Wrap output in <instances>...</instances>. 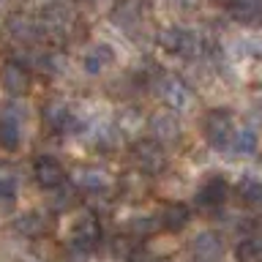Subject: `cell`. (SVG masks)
Here are the masks:
<instances>
[{"label": "cell", "mask_w": 262, "mask_h": 262, "mask_svg": "<svg viewBox=\"0 0 262 262\" xmlns=\"http://www.w3.org/2000/svg\"><path fill=\"white\" fill-rule=\"evenodd\" d=\"M33 178L41 188H60L66 180V167L55 156H38L33 161Z\"/></svg>", "instance_id": "cell-10"}, {"label": "cell", "mask_w": 262, "mask_h": 262, "mask_svg": "<svg viewBox=\"0 0 262 262\" xmlns=\"http://www.w3.org/2000/svg\"><path fill=\"white\" fill-rule=\"evenodd\" d=\"M25 137V110L19 104H8L0 112V147L16 150Z\"/></svg>", "instance_id": "cell-5"}, {"label": "cell", "mask_w": 262, "mask_h": 262, "mask_svg": "<svg viewBox=\"0 0 262 262\" xmlns=\"http://www.w3.org/2000/svg\"><path fill=\"white\" fill-rule=\"evenodd\" d=\"M41 118H44L47 128L57 131V134H79L82 131V120L77 118V112L60 98H52L41 106Z\"/></svg>", "instance_id": "cell-4"}, {"label": "cell", "mask_w": 262, "mask_h": 262, "mask_svg": "<svg viewBox=\"0 0 262 262\" xmlns=\"http://www.w3.org/2000/svg\"><path fill=\"white\" fill-rule=\"evenodd\" d=\"M188 221H191V210H188V205H183V202L167 205V208L161 210V216H159V224L164 229H169V232H180V229H186Z\"/></svg>", "instance_id": "cell-19"}, {"label": "cell", "mask_w": 262, "mask_h": 262, "mask_svg": "<svg viewBox=\"0 0 262 262\" xmlns=\"http://www.w3.org/2000/svg\"><path fill=\"white\" fill-rule=\"evenodd\" d=\"M74 178H77V186L88 194H101L110 188V175L98 167H82Z\"/></svg>", "instance_id": "cell-20"}, {"label": "cell", "mask_w": 262, "mask_h": 262, "mask_svg": "<svg viewBox=\"0 0 262 262\" xmlns=\"http://www.w3.org/2000/svg\"><path fill=\"white\" fill-rule=\"evenodd\" d=\"M74 202H77V191H74V188H60V191L52 196L55 210H69V208H74Z\"/></svg>", "instance_id": "cell-27"}, {"label": "cell", "mask_w": 262, "mask_h": 262, "mask_svg": "<svg viewBox=\"0 0 262 262\" xmlns=\"http://www.w3.org/2000/svg\"><path fill=\"white\" fill-rule=\"evenodd\" d=\"M229 16L237 25L246 28H257L262 25V0H229Z\"/></svg>", "instance_id": "cell-15"}, {"label": "cell", "mask_w": 262, "mask_h": 262, "mask_svg": "<svg viewBox=\"0 0 262 262\" xmlns=\"http://www.w3.org/2000/svg\"><path fill=\"white\" fill-rule=\"evenodd\" d=\"M11 227H14V232H19L22 237H38V235L47 232L49 221H47L44 213H38V210H25L11 221Z\"/></svg>", "instance_id": "cell-16"}, {"label": "cell", "mask_w": 262, "mask_h": 262, "mask_svg": "<svg viewBox=\"0 0 262 262\" xmlns=\"http://www.w3.org/2000/svg\"><path fill=\"white\" fill-rule=\"evenodd\" d=\"M145 19V0H118L110 11V22L118 28H134Z\"/></svg>", "instance_id": "cell-13"}, {"label": "cell", "mask_w": 262, "mask_h": 262, "mask_svg": "<svg viewBox=\"0 0 262 262\" xmlns=\"http://www.w3.org/2000/svg\"><path fill=\"white\" fill-rule=\"evenodd\" d=\"M216 3H219V0H216ZM221 3H229V0H221Z\"/></svg>", "instance_id": "cell-30"}, {"label": "cell", "mask_w": 262, "mask_h": 262, "mask_svg": "<svg viewBox=\"0 0 262 262\" xmlns=\"http://www.w3.org/2000/svg\"><path fill=\"white\" fill-rule=\"evenodd\" d=\"M6 30L14 41H22V44H33L44 36V28H41L38 19H33L28 14H11L6 22Z\"/></svg>", "instance_id": "cell-11"}, {"label": "cell", "mask_w": 262, "mask_h": 262, "mask_svg": "<svg viewBox=\"0 0 262 262\" xmlns=\"http://www.w3.org/2000/svg\"><path fill=\"white\" fill-rule=\"evenodd\" d=\"M16 200V178L11 175V169L6 164H0V202L8 205Z\"/></svg>", "instance_id": "cell-25"}, {"label": "cell", "mask_w": 262, "mask_h": 262, "mask_svg": "<svg viewBox=\"0 0 262 262\" xmlns=\"http://www.w3.org/2000/svg\"><path fill=\"white\" fill-rule=\"evenodd\" d=\"M159 44L167 49V52H175V55H183V57H194V55L202 52L200 36L191 33V30H183V28H167V30H161Z\"/></svg>", "instance_id": "cell-7"}, {"label": "cell", "mask_w": 262, "mask_h": 262, "mask_svg": "<svg viewBox=\"0 0 262 262\" xmlns=\"http://www.w3.org/2000/svg\"><path fill=\"white\" fill-rule=\"evenodd\" d=\"M36 63L44 74H49V77H60V74L69 69V60H66V55H60V52H44V55L36 57Z\"/></svg>", "instance_id": "cell-24"}, {"label": "cell", "mask_w": 262, "mask_h": 262, "mask_svg": "<svg viewBox=\"0 0 262 262\" xmlns=\"http://www.w3.org/2000/svg\"><path fill=\"white\" fill-rule=\"evenodd\" d=\"M227 196H229V183L224 178L213 175V178H208L200 188H196L194 202L200 205V208H221V205L227 202Z\"/></svg>", "instance_id": "cell-12"}, {"label": "cell", "mask_w": 262, "mask_h": 262, "mask_svg": "<svg viewBox=\"0 0 262 262\" xmlns=\"http://www.w3.org/2000/svg\"><path fill=\"white\" fill-rule=\"evenodd\" d=\"M172 3H175V8H180V11H191V8H196L200 0H172Z\"/></svg>", "instance_id": "cell-28"}, {"label": "cell", "mask_w": 262, "mask_h": 262, "mask_svg": "<svg viewBox=\"0 0 262 262\" xmlns=\"http://www.w3.org/2000/svg\"><path fill=\"white\" fill-rule=\"evenodd\" d=\"M237 262H262V237H243L235 246Z\"/></svg>", "instance_id": "cell-23"}, {"label": "cell", "mask_w": 262, "mask_h": 262, "mask_svg": "<svg viewBox=\"0 0 262 262\" xmlns=\"http://www.w3.org/2000/svg\"><path fill=\"white\" fill-rule=\"evenodd\" d=\"M93 139H96V145L101 147V150H115L120 134H118L115 126H98V131H93Z\"/></svg>", "instance_id": "cell-26"}, {"label": "cell", "mask_w": 262, "mask_h": 262, "mask_svg": "<svg viewBox=\"0 0 262 262\" xmlns=\"http://www.w3.org/2000/svg\"><path fill=\"white\" fill-rule=\"evenodd\" d=\"M232 115H229V110H224V106H219V110H210L208 115H205L202 120V134L205 139H208L210 147H216V150H227L229 147V139H232Z\"/></svg>", "instance_id": "cell-2"}, {"label": "cell", "mask_w": 262, "mask_h": 262, "mask_svg": "<svg viewBox=\"0 0 262 262\" xmlns=\"http://www.w3.org/2000/svg\"><path fill=\"white\" fill-rule=\"evenodd\" d=\"M159 96H161V101L167 104V110L172 115L175 112H188L194 106L191 88H188L183 79H178V77H164L159 82Z\"/></svg>", "instance_id": "cell-6"}, {"label": "cell", "mask_w": 262, "mask_h": 262, "mask_svg": "<svg viewBox=\"0 0 262 262\" xmlns=\"http://www.w3.org/2000/svg\"><path fill=\"white\" fill-rule=\"evenodd\" d=\"M147 126H150V134H153L150 139L159 142L161 147L172 145V142H180V137H183V128H180L178 115H172V112H156Z\"/></svg>", "instance_id": "cell-9"}, {"label": "cell", "mask_w": 262, "mask_h": 262, "mask_svg": "<svg viewBox=\"0 0 262 262\" xmlns=\"http://www.w3.org/2000/svg\"><path fill=\"white\" fill-rule=\"evenodd\" d=\"M237 196L251 208H262V178H243L237 183Z\"/></svg>", "instance_id": "cell-22"}, {"label": "cell", "mask_w": 262, "mask_h": 262, "mask_svg": "<svg viewBox=\"0 0 262 262\" xmlns=\"http://www.w3.org/2000/svg\"><path fill=\"white\" fill-rule=\"evenodd\" d=\"M0 88L8 96H25L30 88V71L19 60H6L0 66Z\"/></svg>", "instance_id": "cell-8"}, {"label": "cell", "mask_w": 262, "mask_h": 262, "mask_svg": "<svg viewBox=\"0 0 262 262\" xmlns=\"http://www.w3.org/2000/svg\"><path fill=\"white\" fill-rule=\"evenodd\" d=\"M8 3H11V0H0V8H6Z\"/></svg>", "instance_id": "cell-29"}, {"label": "cell", "mask_w": 262, "mask_h": 262, "mask_svg": "<svg viewBox=\"0 0 262 262\" xmlns=\"http://www.w3.org/2000/svg\"><path fill=\"white\" fill-rule=\"evenodd\" d=\"M98 241H101V224H98V219L88 210L79 213V216L71 221V229H69V251L74 257L85 259L98 246Z\"/></svg>", "instance_id": "cell-1"}, {"label": "cell", "mask_w": 262, "mask_h": 262, "mask_svg": "<svg viewBox=\"0 0 262 262\" xmlns=\"http://www.w3.org/2000/svg\"><path fill=\"white\" fill-rule=\"evenodd\" d=\"M131 161L137 164V169L142 172V175H161L164 169H167V153H164V147L159 142H153V139H137L134 145H131Z\"/></svg>", "instance_id": "cell-3"}, {"label": "cell", "mask_w": 262, "mask_h": 262, "mask_svg": "<svg viewBox=\"0 0 262 262\" xmlns=\"http://www.w3.org/2000/svg\"><path fill=\"white\" fill-rule=\"evenodd\" d=\"M71 25H74V14H71V8H66V6H49L44 11V16H41L44 33H55V36H63Z\"/></svg>", "instance_id": "cell-18"}, {"label": "cell", "mask_w": 262, "mask_h": 262, "mask_svg": "<svg viewBox=\"0 0 262 262\" xmlns=\"http://www.w3.org/2000/svg\"><path fill=\"white\" fill-rule=\"evenodd\" d=\"M191 254L200 262H216L221 254V237L216 232H210V229H205L191 241Z\"/></svg>", "instance_id": "cell-17"}, {"label": "cell", "mask_w": 262, "mask_h": 262, "mask_svg": "<svg viewBox=\"0 0 262 262\" xmlns=\"http://www.w3.org/2000/svg\"><path fill=\"white\" fill-rule=\"evenodd\" d=\"M229 147H232L237 156H254L259 147V134L254 128H235L232 139H229Z\"/></svg>", "instance_id": "cell-21"}, {"label": "cell", "mask_w": 262, "mask_h": 262, "mask_svg": "<svg viewBox=\"0 0 262 262\" xmlns=\"http://www.w3.org/2000/svg\"><path fill=\"white\" fill-rule=\"evenodd\" d=\"M112 63H115V52H112L110 44H104V41L93 44L85 55H82V71L90 74V77H98V74H104Z\"/></svg>", "instance_id": "cell-14"}]
</instances>
